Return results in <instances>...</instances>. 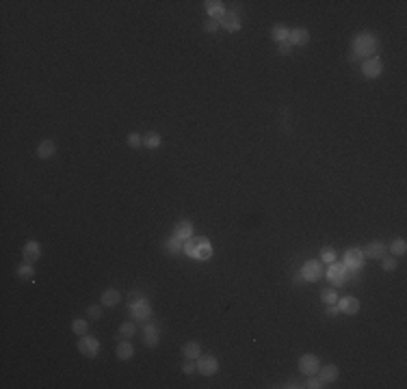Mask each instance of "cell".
Wrapping results in <instances>:
<instances>
[{"label": "cell", "mask_w": 407, "mask_h": 389, "mask_svg": "<svg viewBox=\"0 0 407 389\" xmlns=\"http://www.w3.org/2000/svg\"><path fill=\"white\" fill-rule=\"evenodd\" d=\"M377 46H379V41H377V37L373 35V32H357V35L353 37V43H351V61H357V57H375V52H377Z\"/></svg>", "instance_id": "obj_1"}, {"label": "cell", "mask_w": 407, "mask_h": 389, "mask_svg": "<svg viewBox=\"0 0 407 389\" xmlns=\"http://www.w3.org/2000/svg\"><path fill=\"white\" fill-rule=\"evenodd\" d=\"M182 253H187L191 260L206 262L213 257V242H210L208 238H204V236H193V238H188L187 242H184Z\"/></svg>", "instance_id": "obj_2"}, {"label": "cell", "mask_w": 407, "mask_h": 389, "mask_svg": "<svg viewBox=\"0 0 407 389\" xmlns=\"http://www.w3.org/2000/svg\"><path fill=\"white\" fill-rule=\"evenodd\" d=\"M327 277H329V281L334 283V288H338V286H344V283L349 281L351 272H349V268H346L344 264L332 262V264H329V268H327Z\"/></svg>", "instance_id": "obj_3"}, {"label": "cell", "mask_w": 407, "mask_h": 389, "mask_svg": "<svg viewBox=\"0 0 407 389\" xmlns=\"http://www.w3.org/2000/svg\"><path fill=\"white\" fill-rule=\"evenodd\" d=\"M344 266L349 268L351 277H355L364 266V253L360 249H346L344 251Z\"/></svg>", "instance_id": "obj_4"}, {"label": "cell", "mask_w": 407, "mask_h": 389, "mask_svg": "<svg viewBox=\"0 0 407 389\" xmlns=\"http://www.w3.org/2000/svg\"><path fill=\"white\" fill-rule=\"evenodd\" d=\"M299 275L303 277V281H318L323 275H325V268L321 262H316V260H310V262H306V264L301 266V270H299Z\"/></svg>", "instance_id": "obj_5"}, {"label": "cell", "mask_w": 407, "mask_h": 389, "mask_svg": "<svg viewBox=\"0 0 407 389\" xmlns=\"http://www.w3.org/2000/svg\"><path fill=\"white\" fill-rule=\"evenodd\" d=\"M78 350L85 355V357L94 359V357H97V353H100V342H97L94 335H80Z\"/></svg>", "instance_id": "obj_6"}, {"label": "cell", "mask_w": 407, "mask_h": 389, "mask_svg": "<svg viewBox=\"0 0 407 389\" xmlns=\"http://www.w3.org/2000/svg\"><path fill=\"white\" fill-rule=\"evenodd\" d=\"M219 370V361L213 355H199L197 357V372L202 376H213Z\"/></svg>", "instance_id": "obj_7"}, {"label": "cell", "mask_w": 407, "mask_h": 389, "mask_svg": "<svg viewBox=\"0 0 407 389\" xmlns=\"http://www.w3.org/2000/svg\"><path fill=\"white\" fill-rule=\"evenodd\" d=\"M362 74L366 76V78H379V76L383 74V63H381V59L379 57H371V59H366L364 63H362Z\"/></svg>", "instance_id": "obj_8"}, {"label": "cell", "mask_w": 407, "mask_h": 389, "mask_svg": "<svg viewBox=\"0 0 407 389\" xmlns=\"http://www.w3.org/2000/svg\"><path fill=\"white\" fill-rule=\"evenodd\" d=\"M318 368H321V359H318L316 355H301V357H299L301 374L312 376V374H316V372H318Z\"/></svg>", "instance_id": "obj_9"}, {"label": "cell", "mask_w": 407, "mask_h": 389, "mask_svg": "<svg viewBox=\"0 0 407 389\" xmlns=\"http://www.w3.org/2000/svg\"><path fill=\"white\" fill-rule=\"evenodd\" d=\"M128 309H130V314H132L134 322H148L152 316V307H150L148 300H141V303L132 305V307H128Z\"/></svg>", "instance_id": "obj_10"}, {"label": "cell", "mask_w": 407, "mask_h": 389, "mask_svg": "<svg viewBox=\"0 0 407 389\" xmlns=\"http://www.w3.org/2000/svg\"><path fill=\"white\" fill-rule=\"evenodd\" d=\"M338 309H340V314H346V316H353L360 311V300H357L355 297H343V299H338Z\"/></svg>", "instance_id": "obj_11"}, {"label": "cell", "mask_w": 407, "mask_h": 389, "mask_svg": "<svg viewBox=\"0 0 407 389\" xmlns=\"http://www.w3.org/2000/svg\"><path fill=\"white\" fill-rule=\"evenodd\" d=\"M24 262L26 264H35L37 260L41 257V246H39V242L37 240H29V242L24 244Z\"/></svg>", "instance_id": "obj_12"}, {"label": "cell", "mask_w": 407, "mask_h": 389, "mask_svg": "<svg viewBox=\"0 0 407 389\" xmlns=\"http://www.w3.org/2000/svg\"><path fill=\"white\" fill-rule=\"evenodd\" d=\"M219 24L223 26L227 32H236V30H241V20H238V13H236V11H225L223 18L219 20Z\"/></svg>", "instance_id": "obj_13"}, {"label": "cell", "mask_w": 407, "mask_h": 389, "mask_svg": "<svg viewBox=\"0 0 407 389\" xmlns=\"http://www.w3.org/2000/svg\"><path fill=\"white\" fill-rule=\"evenodd\" d=\"M173 238H178L180 242H187L188 238H193V223L191 221H180L173 229Z\"/></svg>", "instance_id": "obj_14"}, {"label": "cell", "mask_w": 407, "mask_h": 389, "mask_svg": "<svg viewBox=\"0 0 407 389\" xmlns=\"http://www.w3.org/2000/svg\"><path fill=\"white\" fill-rule=\"evenodd\" d=\"M158 327L154 325V322H145V327H143V342H145V346H156L158 344Z\"/></svg>", "instance_id": "obj_15"}, {"label": "cell", "mask_w": 407, "mask_h": 389, "mask_svg": "<svg viewBox=\"0 0 407 389\" xmlns=\"http://www.w3.org/2000/svg\"><path fill=\"white\" fill-rule=\"evenodd\" d=\"M310 41V32H308V29H292L290 30V37H288V43L292 48H301V46H306V43Z\"/></svg>", "instance_id": "obj_16"}, {"label": "cell", "mask_w": 407, "mask_h": 389, "mask_svg": "<svg viewBox=\"0 0 407 389\" xmlns=\"http://www.w3.org/2000/svg\"><path fill=\"white\" fill-rule=\"evenodd\" d=\"M316 374H318V379H321V381H323V385H325V383H334L336 379H338V374H340V372H338V368H336L334 363H327V365H325V368L321 365Z\"/></svg>", "instance_id": "obj_17"}, {"label": "cell", "mask_w": 407, "mask_h": 389, "mask_svg": "<svg viewBox=\"0 0 407 389\" xmlns=\"http://www.w3.org/2000/svg\"><path fill=\"white\" fill-rule=\"evenodd\" d=\"M54 154H57V145H54L50 139L41 141L39 147H37V156H39L41 160H50V158H52Z\"/></svg>", "instance_id": "obj_18"}, {"label": "cell", "mask_w": 407, "mask_h": 389, "mask_svg": "<svg viewBox=\"0 0 407 389\" xmlns=\"http://www.w3.org/2000/svg\"><path fill=\"white\" fill-rule=\"evenodd\" d=\"M115 353H117V359H119V361H128V359L134 357V346L130 344V339H124V342L117 344Z\"/></svg>", "instance_id": "obj_19"}, {"label": "cell", "mask_w": 407, "mask_h": 389, "mask_svg": "<svg viewBox=\"0 0 407 389\" xmlns=\"http://www.w3.org/2000/svg\"><path fill=\"white\" fill-rule=\"evenodd\" d=\"M119 299H122L119 290H115V288H108V290H104V292H102L100 303L104 305V307H115V305L119 303Z\"/></svg>", "instance_id": "obj_20"}, {"label": "cell", "mask_w": 407, "mask_h": 389, "mask_svg": "<svg viewBox=\"0 0 407 389\" xmlns=\"http://www.w3.org/2000/svg\"><path fill=\"white\" fill-rule=\"evenodd\" d=\"M206 13H208L213 20H221L223 18V13H225L223 2H219V0H208V2H206Z\"/></svg>", "instance_id": "obj_21"}, {"label": "cell", "mask_w": 407, "mask_h": 389, "mask_svg": "<svg viewBox=\"0 0 407 389\" xmlns=\"http://www.w3.org/2000/svg\"><path fill=\"white\" fill-rule=\"evenodd\" d=\"M386 255V246H383L381 242H371L366 246V251H364V257H371V260H379V257H383Z\"/></svg>", "instance_id": "obj_22"}, {"label": "cell", "mask_w": 407, "mask_h": 389, "mask_svg": "<svg viewBox=\"0 0 407 389\" xmlns=\"http://www.w3.org/2000/svg\"><path fill=\"white\" fill-rule=\"evenodd\" d=\"M271 37H273V41H278V43H284V41H288V37H290V30L286 29L284 24H278V26H273V29H271Z\"/></svg>", "instance_id": "obj_23"}, {"label": "cell", "mask_w": 407, "mask_h": 389, "mask_svg": "<svg viewBox=\"0 0 407 389\" xmlns=\"http://www.w3.org/2000/svg\"><path fill=\"white\" fill-rule=\"evenodd\" d=\"M182 353H184V357L187 359H197L199 355H202V346H199L197 342H187L182 346Z\"/></svg>", "instance_id": "obj_24"}, {"label": "cell", "mask_w": 407, "mask_h": 389, "mask_svg": "<svg viewBox=\"0 0 407 389\" xmlns=\"http://www.w3.org/2000/svg\"><path fill=\"white\" fill-rule=\"evenodd\" d=\"M134 333H137V322L134 320L124 322V325L119 327V335H122V339H132Z\"/></svg>", "instance_id": "obj_25"}, {"label": "cell", "mask_w": 407, "mask_h": 389, "mask_svg": "<svg viewBox=\"0 0 407 389\" xmlns=\"http://www.w3.org/2000/svg\"><path fill=\"white\" fill-rule=\"evenodd\" d=\"M321 299H323L325 305H336L340 297H338V292H336V288L332 286V288H323L321 290Z\"/></svg>", "instance_id": "obj_26"}, {"label": "cell", "mask_w": 407, "mask_h": 389, "mask_svg": "<svg viewBox=\"0 0 407 389\" xmlns=\"http://www.w3.org/2000/svg\"><path fill=\"white\" fill-rule=\"evenodd\" d=\"M162 143V139H160V134H156V132H148L143 136V145L148 147V150H158Z\"/></svg>", "instance_id": "obj_27"}, {"label": "cell", "mask_w": 407, "mask_h": 389, "mask_svg": "<svg viewBox=\"0 0 407 389\" xmlns=\"http://www.w3.org/2000/svg\"><path fill=\"white\" fill-rule=\"evenodd\" d=\"M165 251H167V253H171V255L182 253V251H184V242H180V240H178V238L165 240Z\"/></svg>", "instance_id": "obj_28"}, {"label": "cell", "mask_w": 407, "mask_h": 389, "mask_svg": "<svg viewBox=\"0 0 407 389\" xmlns=\"http://www.w3.org/2000/svg\"><path fill=\"white\" fill-rule=\"evenodd\" d=\"M388 249L392 251V255H403L405 251H407V242H405V238H397V240H392V244H390Z\"/></svg>", "instance_id": "obj_29"}, {"label": "cell", "mask_w": 407, "mask_h": 389, "mask_svg": "<svg viewBox=\"0 0 407 389\" xmlns=\"http://www.w3.org/2000/svg\"><path fill=\"white\" fill-rule=\"evenodd\" d=\"M87 329H89V322L83 320V318H78V320H74L72 322V331L76 333V335H87Z\"/></svg>", "instance_id": "obj_30"}, {"label": "cell", "mask_w": 407, "mask_h": 389, "mask_svg": "<svg viewBox=\"0 0 407 389\" xmlns=\"http://www.w3.org/2000/svg\"><path fill=\"white\" fill-rule=\"evenodd\" d=\"M15 275H18L20 279H31L32 275H35V268H32V264H26V262H24V264L15 270Z\"/></svg>", "instance_id": "obj_31"}, {"label": "cell", "mask_w": 407, "mask_h": 389, "mask_svg": "<svg viewBox=\"0 0 407 389\" xmlns=\"http://www.w3.org/2000/svg\"><path fill=\"white\" fill-rule=\"evenodd\" d=\"M336 262V251L334 249H323L321 251V264H332Z\"/></svg>", "instance_id": "obj_32"}, {"label": "cell", "mask_w": 407, "mask_h": 389, "mask_svg": "<svg viewBox=\"0 0 407 389\" xmlns=\"http://www.w3.org/2000/svg\"><path fill=\"white\" fill-rule=\"evenodd\" d=\"M301 387H308V389H321V387H323V381L318 379V376H314V374H312V376H308V381L303 383Z\"/></svg>", "instance_id": "obj_33"}, {"label": "cell", "mask_w": 407, "mask_h": 389, "mask_svg": "<svg viewBox=\"0 0 407 389\" xmlns=\"http://www.w3.org/2000/svg\"><path fill=\"white\" fill-rule=\"evenodd\" d=\"M141 145H143V136H139L137 132L128 134V147H132V150H139Z\"/></svg>", "instance_id": "obj_34"}, {"label": "cell", "mask_w": 407, "mask_h": 389, "mask_svg": "<svg viewBox=\"0 0 407 389\" xmlns=\"http://www.w3.org/2000/svg\"><path fill=\"white\" fill-rule=\"evenodd\" d=\"M87 316H89L91 320H100V318H102V307H100V305H91V307L87 309Z\"/></svg>", "instance_id": "obj_35"}, {"label": "cell", "mask_w": 407, "mask_h": 389, "mask_svg": "<svg viewBox=\"0 0 407 389\" xmlns=\"http://www.w3.org/2000/svg\"><path fill=\"white\" fill-rule=\"evenodd\" d=\"M383 270L386 272H392V270H397V260L394 257H383Z\"/></svg>", "instance_id": "obj_36"}, {"label": "cell", "mask_w": 407, "mask_h": 389, "mask_svg": "<svg viewBox=\"0 0 407 389\" xmlns=\"http://www.w3.org/2000/svg\"><path fill=\"white\" fill-rule=\"evenodd\" d=\"M130 300H128V307H132V305H137V303H141V300H145V297L141 292H130V297H128Z\"/></svg>", "instance_id": "obj_37"}, {"label": "cell", "mask_w": 407, "mask_h": 389, "mask_svg": "<svg viewBox=\"0 0 407 389\" xmlns=\"http://www.w3.org/2000/svg\"><path fill=\"white\" fill-rule=\"evenodd\" d=\"M195 370H197V363H193V361L187 359V363L182 365V372H184V374H193Z\"/></svg>", "instance_id": "obj_38"}, {"label": "cell", "mask_w": 407, "mask_h": 389, "mask_svg": "<svg viewBox=\"0 0 407 389\" xmlns=\"http://www.w3.org/2000/svg\"><path fill=\"white\" fill-rule=\"evenodd\" d=\"M219 26H221V24H219V22L210 20V22H208V24H206V26H204V30H206V32H217V30H219Z\"/></svg>", "instance_id": "obj_39"}, {"label": "cell", "mask_w": 407, "mask_h": 389, "mask_svg": "<svg viewBox=\"0 0 407 389\" xmlns=\"http://www.w3.org/2000/svg\"><path fill=\"white\" fill-rule=\"evenodd\" d=\"M290 50H292V46H290L288 41H284V43H280V46H278V52H280V54H290Z\"/></svg>", "instance_id": "obj_40"}, {"label": "cell", "mask_w": 407, "mask_h": 389, "mask_svg": "<svg viewBox=\"0 0 407 389\" xmlns=\"http://www.w3.org/2000/svg\"><path fill=\"white\" fill-rule=\"evenodd\" d=\"M327 316H329V318H336V316H340V309H338V305H327Z\"/></svg>", "instance_id": "obj_41"}]
</instances>
